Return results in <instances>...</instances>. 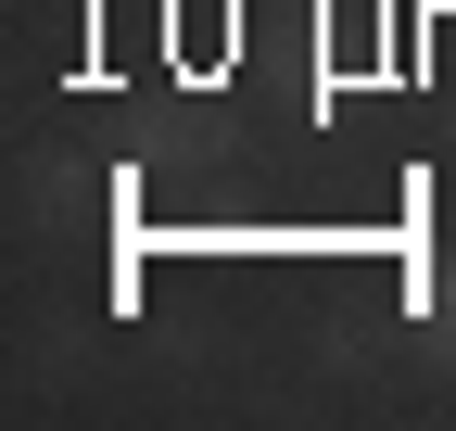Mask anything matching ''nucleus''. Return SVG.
Segmentation results:
<instances>
[{"instance_id":"f257e3e1","label":"nucleus","mask_w":456,"mask_h":431,"mask_svg":"<svg viewBox=\"0 0 456 431\" xmlns=\"http://www.w3.org/2000/svg\"><path fill=\"white\" fill-rule=\"evenodd\" d=\"M444 355H456V317H444Z\"/></svg>"}]
</instances>
